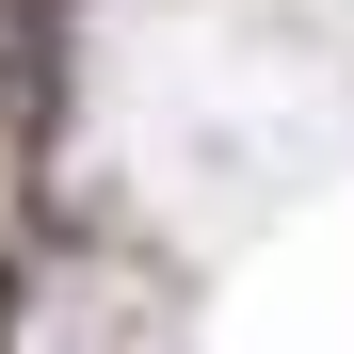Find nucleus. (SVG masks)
<instances>
[{
	"label": "nucleus",
	"mask_w": 354,
	"mask_h": 354,
	"mask_svg": "<svg viewBox=\"0 0 354 354\" xmlns=\"http://www.w3.org/2000/svg\"><path fill=\"white\" fill-rule=\"evenodd\" d=\"M0 354H17V258H0Z\"/></svg>",
	"instance_id": "1"
}]
</instances>
